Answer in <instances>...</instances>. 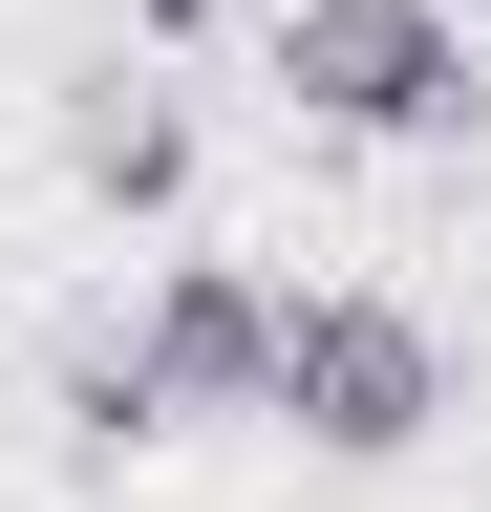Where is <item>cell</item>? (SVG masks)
<instances>
[{
	"instance_id": "1",
	"label": "cell",
	"mask_w": 491,
	"mask_h": 512,
	"mask_svg": "<svg viewBox=\"0 0 491 512\" xmlns=\"http://www.w3.org/2000/svg\"><path fill=\"white\" fill-rule=\"evenodd\" d=\"M278 107L342 128V150H470L491 64H470L449 0H278Z\"/></svg>"
},
{
	"instance_id": "2",
	"label": "cell",
	"mask_w": 491,
	"mask_h": 512,
	"mask_svg": "<svg viewBox=\"0 0 491 512\" xmlns=\"http://www.w3.org/2000/svg\"><path fill=\"white\" fill-rule=\"evenodd\" d=\"M257 427L342 448V470H406V448L449 427V342H427L406 299H278V384H257Z\"/></svg>"
},
{
	"instance_id": "3",
	"label": "cell",
	"mask_w": 491,
	"mask_h": 512,
	"mask_svg": "<svg viewBox=\"0 0 491 512\" xmlns=\"http://www.w3.org/2000/svg\"><path fill=\"white\" fill-rule=\"evenodd\" d=\"M107 342H129L150 427H257V384H278V278H257V256H171L150 320H107Z\"/></svg>"
},
{
	"instance_id": "4",
	"label": "cell",
	"mask_w": 491,
	"mask_h": 512,
	"mask_svg": "<svg viewBox=\"0 0 491 512\" xmlns=\"http://www.w3.org/2000/svg\"><path fill=\"white\" fill-rule=\"evenodd\" d=\"M65 192L86 214H193V107H171V64H86L65 86Z\"/></svg>"
}]
</instances>
